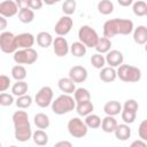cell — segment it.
I'll return each mask as SVG.
<instances>
[{
    "mask_svg": "<svg viewBox=\"0 0 147 147\" xmlns=\"http://www.w3.org/2000/svg\"><path fill=\"white\" fill-rule=\"evenodd\" d=\"M53 51L54 54L59 57L65 56L70 52V46L68 44V40L63 36H59L53 41Z\"/></svg>",
    "mask_w": 147,
    "mask_h": 147,
    "instance_id": "8fae6325",
    "label": "cell"
},
{
    "mask_svg": "<svg viewBox=\"0 0 147 147\" xmlns=\"http://www.w3.org/2000/svg\"><path fill=\"white\" fill-rule=\"evenodd\" d=\"M6 18H7V17L0 15V30H1V31H3V30L7 28V21H6Z\"/></svg>",
    "mask_w": 147,
    "mask_h": 147,
    "instance_id": "c3c4849f",
    "label": "cell"
},
{
    "mask_svg": "<svg viewBox=\"0 0 147 147\" xmlns=\"http://www.w3.org/2000/svg\"><path fill=\"white\" fill-rule=\"evenodd\" d=\"M32 139L33 142L38 146H45L48 144V134L42 129H38L37 131H34L32 133Z\"/></svg>",
    "mask_w": 147,
    "mask_h": 147,
    "instance_id": "484cf974",
    "label": "cell"
},
{
    "mask_svg": "<svg viewBox=\"0 0 147 147\" xmlns=\"http://www.w3.org/2000/svg\"><path fill=\"white\" fill-rule=\"evenodd\" d=\"M14 1L17 3V6H18L20 9L29 8V0H14Z\"/></svg>",
    "mask_w": 147,
    "mask_h": 147,
    "instance_id": "ee69618b",
    "label": "cell"
},
{
    "mask_svg": "<svg viewBox=\"0 0 147 147\" xmlns=\"http://www.w3.org/2000/svg\"><path fill=\"white\" fill-rule=\"evenodd\" d=\"M123 61H124L123 53L117 49H110L106 55V62L109 67L113 68L119 67L121 64H123Z\"/></svg>",
    "mask_w": 147,
    "mask_h": 147,
    "instance_id": "4fadbf2b",
    "label": "cell"
},
{
    "mask_svg": "<svg viewBox=\"0 0 147 147\" xmlns=\"http://www.w3.org/2000/svg\"><path fill=\"white\" fill-rule=\"evenodd\" d=\"M42 1H44L45 5H47V6H52V5H55V3L60 2L61 0H42Z\"/></svg>",
    "mask_w": 147,
    "mask_h": 147,
    "instance_id": "681fc988",
    "label": "cell"
},
{
    "mask_svg": "<svg viewBox=\"0 0 147 147\" xmlns=\"http://www.w3.org/2000/svg\"><path fill=\"white\" fill-rule=\"evenodd\" d=\"M121 116H122V119H123L124 123H126V124H132V123L136 121L137 111H133V110H129V109L123 108V109H122V113H121Z\"/></svg>",
    "mask_w": 147,
    "mask_h": 147,
    "instance_id": "8d00e7d4",
    "label": "cell"
},
{
    "mask_svg": "<svg viewBox=\"0 0 147 147\" xmlns=\"http://www.w3.org/2000/svg\"><path fill=\"white\" fill-rule=\"evenodd\" d=\"M34 41H36L34 36L29 32H23L16 36V42L18 48H30L33 46Z\"/></svg>",
    "mask_w": 147,
    "mask_h": 147,
    "instance_id": "9a60e30c",
    "label": "cell"
},
{
    "mask_svg": "<svg viewBox=\"0 0 147 147\" xmlns=\"http://www.w3.org/2000/svg\"><path fill=\"white\" fill-rule=\"evenodd\" d=\"M117 125H118L117 121L115 119L114 116H110V115H107V116L102 119V122H101V129H102V131L106 132V133H111V132H114Z\"/></svg>",
    "mask_w": 147,
    "mask_h": 147,
    "instance_id": "44dd1931",
    "label": "cell"
},
{
    "mask_svg": "<svg viewBox=\"0 0 147 147\" xmlns=\"http://www.w3.org/2000/svg\"><path fill=\"white\" fill-rule=\"evenodd\" d=\"M86 46L82 41H75L70 46V53L76 57H83L86 54Z\"/></svg>",
    "mask_w": 147,
    "mask_h": 147,
    "instance_id": "83f0119b",
    "label": "cell"
},
{
    "mask_svg": "<svg viewBox=\"0 0 147 147\" xmlns=\"http://www.w3.org/2000/svg\"><path fill=\"white\" fill-rule=\"evenodd\" d=\"M32 102H33L32 96L29 95V94H24V95L17 96V100L15 101L17 108H20V109H26V108H29L32 105Z\"/></svg>",
    "mask_w": 147,
    "mask_h": 147,
    "instance_id": "e575fe53",
    "label": "cell"
},
{
    "mask_svg": "<svg viewBox=\"0 0 147 147\" xmlns=\"http://www.w3.org/2000/svg\"><path fill=\"white\" fill-rule=\"evenodd\" d=\"M133 40L138 45H145L147 42V28L145 25H139L134 29Z\"/></svg>",
    "mask_w": 147,
    "mask_h": 147,
    "instance_id": "ffe728a7",
    "label": "cell"
},
{
    "mask_svg": "<svg viewBox=\"0 0 147 147\" xmlns=\"http://www.w3.org/2000/svg\"><path fill=\"white\" fill-rule=\"evenodd\" d=\"M13 124H14V134L15 139L20 142H25L32 138V129L29 122V116L24 110H17L13 114Z\"/></svg>",
    "mask_w": 147,
    "mask_h": 147,
    "instance_id": "6da1fadb",
    "label": "cell"
},
{
    "mask_svg": "<svg viewBox=\"0 0 147 147\" xmlns=\"http://www.w3.org/2000/svg\"><path fill=\"white\" fill-rule=\"evenodd\" d=\"M91 64L95 68V69H102L105 67V64H107L106 62V56H103L101 53H95L91 56Z\"/></svg>",
    "mask_w": 147,
    "mask_h": 147,
    "instance_id": "836d02e7",
    "label": "cell"
},
{
    "mask_svg": "<svg viewBox=\"0 0 147 147\" xmlns=\"http://www.w3.org/2000/svg\"><path fill=\"white\" fill-rule=\"evenodd\" d=\"M53 90L49 86H42L34 96V102L40 108H46L53 102Z\"/></svg>",
    "mask_w": 147,
    "mask_h": 147,
    "instance_id": "9c48e42d",
    "label": "cell"
},
{
    "mask_svg": "<svg viewBox=\"0 0 147 147\" xmlns=\"http://www.w3.org/2000/svg\"><path fill=\"white\" fill-rule=\"evenodd\" d=\"M96 49L98 53H101V54H107L110 48H111V40L110 38H107V37H101L99 38V41L96 44V46L94 47Z\"/></svg>",
    "mask_w": 147,
    "mask_h": 147,
    "instance_id": "d4e9b609",
    "label": "cell"
},
{
    "mask_svg": "<svg viewBox=\"0 0 147 147\" xmlns=\"http://www.w3.org/2000/svg\"><path fill=\"white\" fill-rule=\"evenodd\" d=\"M117 2L122 7H129V6L133 5V0H117Z\"/></svg>",
    "mask_w": 147,
    "mask_h": 147,
    "instance_id": "7dc6e473",
    "label": "cell"
},
{
    "mask_svg": "<svg viewBox=\"0 0 147 147\" xmlns=\"http://www.w3.org/2000/svg\"><path fill=\"white\" fill-rule=\"evenodd\" d=\"M18 20L22 23H24V24L31 23L34 20V11L31 8L20 9V11H18Z\"/></svg>",
    "mask_w": 147,
    "mask_h": 147,
    "instance_id": "f1b7e54d",
    "label": "cell"
},
{
    "mask_svg": "<svg viewBox=\"0 0 147 147\" xmlns=\"http://www.w3.org/2000/svg\"><path fill=\"white\" fill-rule=\"evenodd\" d=\"M28 88H29V86H28L26 82H24V80H16V83L11 86V93L15 96H21V95L26 94Z\"/></svg>",
    "mask_w": 147,
    "mask_h": 147,
    "instance_id": "4316f807",
    "label": "cell"
},
{
    "mask_svg": "<svg viewBox=\"0 0 147 147\" xmlns=\"http://www.w3.org/2000/svg\"><path fill=\"white\" fill-rule=\"evenodd\" d=\"M87 70L82 65H74L69 70V77L75 83H83L87 79Z\"/></svg>",
    "mask_w": 147,
    "mask_h": 147,
    "instance_id": "5bb4252c",
    "label": "cell"
},
{
    "mask_svg": "<svg viewBox=\"0 0 147 147\" xmlns=\"http://www.w3.org/2000/svg\"><path fill=\"white\" fill-rule=\"evenodd\" d=\"M84 122L86 123V125L88 126V129H98V127L101 126V122H102V119H101L98 115H95V114L92 113V114L85 116Z\"/></svg>",
    "mask_w": 147,
    "mask_h": 147,
    "instance_id": "1f68e13d",
    "label": "cell"
},
{
    "mask_svg": "<svg viewBox=\"0 0 147 147\" xmlns=\"http://www.w3.org/2000/svg\"><path fill=\"white\" fill-rule=\"evenodd\" d=\"M36 40H37V44H38L40 47H42V48L49 47V46L53 44V41H54L52 34H51L49 32H46V31L39 32V33L37 34Z\"/></svg>",
    "mask_w": 147,
    "mask_h": 147,
    "instance_id": "603a6c76",
    "label": "cell"
},
{
    "mask_svg": "<svg viewBox=\"0 0 147 147\" xmlns=\"http://www.w3.org/2000/svg\"><path fill=\"white\" fill-rule=\"evenodd\" d=\"M72 25H74L72 18L68 15H64L61 18H59V21L56 22V24L54 26V31L57 36H65L70 32Z\"/></svg>",
    "mask_w": 147,
    "mask_h": 147,
    "instance_id": "30bf717a",
    "label": "cell"
},
{
    "mask_svg": "<svg viewBox=\"0 0 147 147\" xmlns=\"http://www.w3.org/2000/svg\"><path fill=\"white\" fill-rule=\"evenodd\" d=\"M10 78L6 75H1L0 76V92H5L9 88L10 86Z\"/></svg>",
    "mask_w": 147,
    "mask_h": 147,
    "instance_id": "60d3db41",
    "label": "cell"
},
{
    "mask_svg": "<svg viewBox=\"0 0 147 147\" xmlns=\"http://www.w3.org/2000/svg\"><path fill=\"white\" fill-rule=\"evenodd\" d=\"M146 16H147V13H146Z\"/></svg>",
    "mask_w": 147,
    "mask_h": 147,
    "instance_id": "816d5d0a",
    "label": "cell"
},
{
    "mask_svg": "<svg viewBox=\"0 0 147 147\" xmlns=\"http://www.w3.org/2000/svg\"><path fill=\"white\" fill-rule=\"evenodd\" d=\"M98 11L102 15H110L114 11V3L110 0H101L98 2Z\"/></svg>",
    "mask_w": 147,
    "mask_h": 147,
    "instance_id": "f546056e",
    "label": "cell"
},
{
    "mask_svg": "<svg viewBox=\"0 0 147 147\" xmlns=\"http://www.w3.org/2000/svg\"><path fill=\"white\" fill-rule=\"evenodd\" d=\"M69 134L74 138H84L87 134L88 126L79 117H72L67 124Z\"/></svg>",
    "mask_w": 147,
    "mask_h": 147,
    "instance_id": "52a82bcc",
    "label": "cell"
},
{
    "mask_svg": "<svg viewBox=\"0 0 147 147\" xmlns=\"http://www.w3.org/2000/svg\"><path fill=\"white\" fill-rule=\"evenodd\" d=\"M133 22L126 18H113L108 20L103 24V36L113 38L117 34L127 36L133 31Z\"/></svg>",
    "mask_w": 147,
    "mask_h": 147,
    "instance_id": "7a4b0ae2",
    "label": "cell"
},
{
    "mask_svg": "<svg viewBox=\"0 0 147 147\" xmlns=\"http://www.w3.org/2000/svg\"><path fill=\"white\" fill-rule=\"evenodd\" d=\"M11 77L15 80H24L26 77V69L21 64L14 65L11 68Z\"/></svg>",
    "mask_w": 147,
    "mask_h": 147,
    "instance_id": "d6a6232c",
    "label": "cell"
},
{
    "mask_svg": "<svg viewBox=\"0 0 147 147\" xmlns=\"http://www.w3.org/2000/svg\"><path fill=\"white\" fill-rule=\"evenodd\" d=\"M117 77L125 83H136L141 78V71L139 68L130 64H121L117 69Z\"/></svg>",
    "mask_w": 147,
    "mask_h": 147,
    "instance_id": "277c9868",
    "label": "cell"
},
{
    "mask_svg": "<svg viewBox=\"0 0 147 147\" xmlns=\"http://www.w3.org/2000/svg\"><path fill=\"white\" fill-rule=\"evenodd\" d=\"M55 147H72V144L70 141H67V140H62V141H59L55 144Z\"/></svg>",
    "mask_w": 147,
    "mask_h": 147,
    "instance_id": "f6af8a7d",
    "label": "cell"
},
{
    "mask_svg": "<svg viewBox=\"0 0 147 147\" xmlns=\"http://www.w3.org/2000/svg\"><path fill=\"white\" fill-rule=\"evenodd\" d=\"M123 108L129 109V110H133V111H137V113H138L139 105H138V102H137L134 99H129V100H126V101H125V103H124Z\"/></svg>",
    "mask_w": 147,
    "mask_h": 147,
    "instance_id": "b9f144b4",
    "label": "cell"
},
{
    "mask_svg": "<svg viewBox=\"0 0 147 147\" xmlns=\"http://www.w3.org/2000/svg\"><path fill=\"white\" fill-rule=\"evenodd\" d=\"M38 60V53L32 47L21 48L14 53V61L17 64H33Z\"/></svg>",
    "mask_w": 147,
    "mask_h": 147,
    "instance_id": "8992f818",
    "label": "cell"
},
{
    "mask_svg": "<svg viewBox=\"0 0 147 147\" xmlns=\"http://www.w3.org/2000/svg\"><path fill=\"white\" fill-rule=\"evenodd\" d=\"M76 7H77V3L75 0H65L62 3V11L64 13V15L70 16L76 11Z\"/></svg>",
    "mask_w": 147,
    "mask_h": 147,
    "instance_id": "74e56055",
    "label": "cell"
},
{
    "mask_svg": "<svg viewBox=\"0 0 147 147\" xmlns=\"http://www.w3.org/2000/svg\"><path fill=\"white\" fill-rule=\"evenodd\" d=\"M145 51H146V53H147V42L145 44Z\"/></svg>",
    "mask_w": 147,
    "mask_h": 147,
    "instance_id": "f907efd6",
    "label": "cell"
},
{
    "mask_svg": "<svg viewBox=\"0 0 147 147\" xmlns=\"http://www.w3.org/2000/svg\"><path fill=\"white\" fill-rule=\"evenodd\" d=\"M99 38L100 37L98 36L96 31L90 25H83L78 30V39L86 47H90V48L95 47L99 41Z\"/></svg>",
    "mask_w": 147,
    "mask_h": 147,
    "instance_id": "5b68a950",
    "label": "cell"
},
{
    "mask_svg": "<svg viewBox=\"0 0 147 147\" xmlns=\"http://www.w3.org/2000/svg\"><path fill=\"white\" fill-rule=\"evenodd\" d=\"M99 77L105 83H111L117 78V70L113 67H103L99 74Z\"/></svg>",
    "mask_w": 147,
    "mask_h": 147,
    "instance_id": "ac0fdd59",
    "label": "cell"
},
{
    "mask_svg": "<svg viewBox=\"0 0 147 147\" xmlns=\"http://www.w3.org/2000/svg\"><path fill=\"white\" fill-rule=\"evenodd\" d=\"M132 10L136 16H146L147 13V3L145 1H136L132 5Z\"/></svg>",
    "mask_w": 147,
    "mask_h": 147,
    "instance_id": "d590c367",
    "label": "cell"
},
{
    "mask_svg": "<svg viewBox=\"0 0 147 147\" xmlns=\"http://www.w3.org/2000/svg\"><path fill=\"white\" fill-rule=\"evenodd\" d=\"M33 123H34V125H36L38 129H42V130L47 129V127L49 126V124H51L49 117H48L46 114H44V113H38V114H36L34 117H33Z\"/></svg>",
    "mask_w": 147,
    "mask_h": 147,
    "instance_id": "cb8c5ba5",
    "label": "cell"
},
{
    "mask_svg": "<svg viewBox=\"0 0 147 147\" xmlns=\"http://www.w3.org/2000/svg\"><path fill=\"white\" fill-rule=\"evenodd\" d=\"M115 137L117 140L119 141H125L131 137V127L129 126V124L124 123V124H118L114 131Z\"/></svg>",
    "mask_w": 147,
    "mask_h": 147,
    "instance_id": "e0dca14e",
    "label": "cell"
},
{
    "mask_svg": "<svg viewBox=\"0 0 147 147\" xmlns=\"http://www.w3.org/2000/svg\"><path fill=\"white\" fill-rule=\"evenodd\" d=\"M76 83L70 78V77H62L57 82V86L61 92L65 94H71L76 91Z\"/></svg>",
    "mask_w": 147,
    "mask_h": 147,
    "instance_id": "2e32d148",
    "label": "cell"
},
{
    "mask_svg": "<svg viewBox=\"0 0 147 147\" xmlns=\"http://www.w3.org/2000/svg\"><path fill=\"white\" fill-rule=\"evenodd\" d=\"M76 100L70 94H61L52 102V111L56 115H64L76 109Z\"/></svg>",
    "mask_w": 147,
    "mask_h": 147,
    "instance_id": "3957f363",
    "label": "cell"
},
{
    "mask_svg": "<svg viewBox=\"0 0 147 147\" xmlns=\"http://www.w3.org/2000/svg\"><path fill=\"white\" fill-rule=\"evenodd\" d=\"M74 98L76 100V103H79L83 101L91 100V93L88 92V90H86L84 87H78L74 92Z\"/></svg>",
    "mask_w": 147,
    "mask_h": 147,
    "instance_id": "4dcf8cb0",
    "label": "cell"
},
{
    "mask_svg": "<svg viewBox=\"0 0 147 147\" xmlns=\"http://www.w3.org/2000/svg\"><path fill=\"white\" fill-rule=\"evenodd\" d=\"M18 6L13 0H3L0 3V15L5 17H13L18 14Z\"/></svg>",
    "mask_w": 147,
    "mask_h": 147,
    "instance_id": "7c38bea8",
    "label": "cell"
},
{
    "mask_svg": "<svg viewBox=\"0 0 147 147\" xmlns=\"http://www.w3.org/2000/svg\"><path fill=\"white\" fill-rule=\"evenodd\" d=\"M122 105L116 101V100H111V101H108L105 106H103V111L106 113V115H110V116H116L118 115L119 113H122Z\"/></svg>",
    "mask_w": 147,
    "mask_h": 147,
    "instance_id": "d6986e66",
    "label": "cell"
},
{
    "mask_svg": "<svg viewBox=\"0 0 147 147\" xmlns=\"http://www.w3.org/2000/svg\"><path fill=\"white\" fill-rule=\"evenodd\" d=\"M94 109V106L92 103L91 100H87V101H83V102H79L76 105V111L79 116H87L90 114H92Z\"/></svg>",
    "mask_w": 147,
    "mask_h": 147,
    "instance_id": "7402d4cb",
    "label": "cell"
},
{
    "mask_svg": "<svg viewBox=\"0 0 147 147\" xmlns=\"http://www.w3.org/2000/svg\"><path fill=\"white\" fill-rule=\"evenodd\" d=\"M147 145V141L142 140V139H139V140H134L132 144H131V147H136V146H141V147H145Z\"/></svg>",
    "mask_w": 147,
    "mask_h": 147,
    "instance_id": "bcb514c9",
    "label": "cell"
},
{
    "mask_svg": "<svg viewBox=\"0 0 147 147\" xmlns=\"http://www.w3.org/2000/svg\"><path fill=\"white\" fill-rule=\"evenodd\" d=\"M42 5H44L42 0H29V8H31L32 10L41 9Z\"/></svg>",
    "mask_w": 147,
    "mask_h": 147,
    "instance_id": "7bdbcfd3",
    "label": "cell"
},
{
    "mask_svg": "<svg viewBox=\"0 0 147 147\" xmlns=\"http://www.w3.org/2000/svg\"><path fill=\"white\" fill-rule=\"evenodd\" d=\"M138 134H139V138H140V139L147 141V119H144V121L139 124Z\"/></svg>",
    "mask_w": 147,
    "mask_h": 147,
    "instance_id": "ab89813d",
    "label": "cell"
},
{
    "mask_svg": "<svg viewBox=\"0 0 147 147\" xmlns=\"http://www.w3.org/2000/svg\"><path fill=\"white\" fill-rule=\"evenodd\" d=\"M14 94H9V93H5V92H1L0 94V105L2 107H8V106H11L14 103Z\"/></svg>",
    "mask_w": 147,
    "mask_h": 147,
    "instance_id": "f35d334b",
    "label": "cell"
},
{
    "mask_svg": "<svg viewBox=\"0 0 147 147\" xmlns=\"http://www.w3.org/2000/svg\"><path fill=\"white\" fill-rule=\"evenodd\" d=\"M0 48L6 54L15 53L18 49L16 42V36L9 31H2L0 33Z\"/></svg>",
    "mask_w": 147,
    "mask_h": 147,
    "instance_id": "ba28073f",
    "label": "cell"
}]
</instances>
